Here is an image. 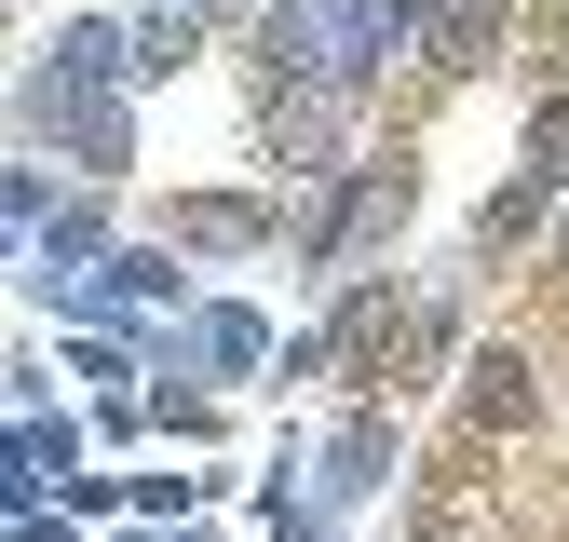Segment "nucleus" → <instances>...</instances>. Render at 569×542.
Wrapping results in <instances>:
<instances>
[{
    "label": "nucleus",
    "mask_w": 569,
    "mask_h": 542,
    "mask_svg": "<svg viewBox=\"0 0 569 542\" xmlns=\"http://www.w3.org/2000/svg\"><path fill=\"white\" fill-rule=\"evenodd\" d=\"M475 406H488V421H529V367L488 353V367H475Z\"/></svg>",
    "instance_id": "obj_1"
},
{
    "label": "nucleus",
    "mask_w": 569,
    "mask_h": 542,
    "mask_svg": "<svg viewBox=\"0 0 569 542\" xmlns=\"http://www.w3.org/2000/svg\"><path fill=\"white\" fill-rule=\"evenodd\" d=\"M542 163H569V96H542Z\"/></svg>",
    "instance_id": "obj_2"
}]
</instances>
